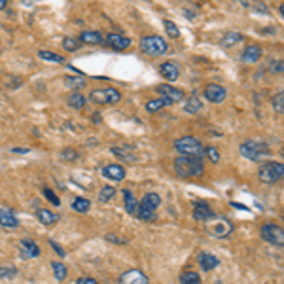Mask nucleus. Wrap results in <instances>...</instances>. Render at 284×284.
Wrapping results in <instances>:
<instances>
[{
    "instance_id": "nucleus-46",
    "label": "nucleus",
    "mask_w": 284,
    "mask_h": 284,
    "mask_svg": "<svg viewBox=\"0 0 284 284\" xmlns=\"http://www.w3.org/2000/svg\"><path fill=\"white\" fill-rule=\"evenodd\" d=\"M11 154H17V156H25V154H31V150H27V148H11Z\"/></svg>"
},
{
    "instance_id": "nucleus-50",
    "label": "nucleus",
    "mask_w": 284,
    "mask_h": 284,
    "mask_svg": "<svg viewBox=\"0 0 284 284\" xmlns=\"http://www.w3.org/2000/svg\"><path fill=\"white\" fill-rule=\"evenodd\" d=\"M279 10H281V13H283V17H284V4H281V8H279Z\"/></svg>"
},
{
    "instance_id": "nucleus-8",
    "label": "nucleus",
    "mask_w": 284,
    "mask_h": 284,
    "mask_svg": "<svg viewBox=\"0 0 284 284\" xmlns=\"http://www.w3.org/2000/svg\"><path fill=\"white\" fill-rule=\"evenodd\" d=\"M138 203H140V207H138L137 218H140V220H152L156 209L161 205V197H159L158 193H146Z\"/></svg>"
},
{
    "instance_id": "nucleus-40",
    "label": "nucleus",
    "mask_w": 284,
    "mask_h": 284,
    "mask_svg": "<svg viewBox=\"0 0 284 284\" xmlns=\"http://www.w3.org/2000/svg\"><path fill=\"white\" fill-rule=\"evenodd\" d=\"M205 156L211 159L212 163H218V161H220V152H218V148H214V146L205 148Z\"/></svg>"
},
{
    "instance_id": "nucleus-17",
    "label": "nucleus",
    "mask_w": 284,
    "mask_h": 284,
    "mask_svg": "<svg viewBox=\"0 0 284 284\" xmlns=\"http://www.w3.org/2000/svg\"><path fill=\"white\" fill-rule=\"evenodd\" d=\"M103 174H105L106 178L119 182V180L125 178L127 170H125V167H123V165H119V163H110V165H106V167L103 169Z\"/></svg>"
},
{
    "instance_id": "nucleus-37",
    "label": "nucleus",
    "mask_w": 284,
    "mask_h": 284,
    "mask_svg": "<svg viewBox=\"0 0 284 284\" xmlns=\"http://www.w3.org/2000/svg\"><path fill=\"white\" fill-rule=\"evenodd\" d=\"M42 193H44V197H46V199L50 201V203H52L53 207H59V205H61V199H59V197L55 195V191H53V189L44 188V189H42Z\"/></svg>"
},
{
    "instance_id": "nucleus-33",
    "label": "nucleus",
    "mask_w": 284,
    "mask_h": 284,
    "mask_svg": "<svg viewBox=\"0 0 284 284\" xmlns=\"http://www.w3.org/2000/svg\"><path fill=\"white\" fill-rule=\"evenodd\" d=\"M114 195H116V188H112V186H105V188L99 191V201H101V203H106V201L112 199Z\"/></svg>"
},
{
    "instance_id": "nucleus-14",
    "label": "nucleus",
    "mask_w": 284,
    "mask_h": 284,
    "mask_svg": "<svg viewBox=\"0 0 284 284\" xmlns=\"http://www.w3.org/2000/svg\"><path fill=\"white\" fill-rule=\"evenodd\" d=\"M212 216H214V212H212V209L209 207L207 201H197L193 205V218L197 222H207L211 220Z\"/></svg>"
},
{
    "instance_id": "nucleus-34",
    "label": "nucleus",
    "mask_w": 284,
    "mask_h": 284,
    "mask_svg": "<svg viewBox=\"0 0 284 284\" xmlns=\"http://www.w3.org/2000/svg\"><path fill=\"white\" fill-rule=\"evenodd\" d=\"M64 84L72 89H80L85 85V80L84 78H76V76H64Z\"/></svg>"
},
{
    "instance_id": "nucleus-36",
    "label": "nucleus",
    "mask_w": 284,
    "mask_h": 284,
    "mask_svg": "<svg viewBox=\"0 0 284 284\" xmlns=\"http://www.w3.org/2000/svg\"><path fill=\"white\" fill-rule=\"evenodd\" d=\"M63 48L66 52H76L80 48V40H76L72 36H66V38H63Z\"/></svg>"
},
{
    "instance_id": "nucleus-30",
    "label": "nucleus",
    "mask_w": 284,
    "mask_h": 284,
    "mask_svg": "<svg viewBox=\"0 0 284 284\" xmlns=\"http://www.w3.org/2000/svg\"><path fill=\"white\" fill-rule=\"evenodd\" d=\"M165 106H169V103L165 99H154V101H148L146 103V110L150 114H156V112H159V110L165 108Z\"/></svg>"
},
{
    "instance_id": "nucleus-29",
    "label": "nucleus",
    "mask_w": 284,
    "mask_h": 284,
    "mask_svg": "<svg viewBox=\"0 0 284 284\" xmlns=\"http://www.w3.org/2000/svg\"><path fill=\"white\" fill-rule=\"evenodd\" d=\"M72 209L76 212H80V214H85V212L91 209V203H89V199H85V197H76L72 201Z\"/></svg>"
},
{
    "instance_id": "nucleus-42",
    "label": "nucleus",
    "mask_w": 284,
    "mask_h": 284,
    "mask_svg": "<svg viewBox=\"0 0 284 284\" xmlns=\"http://www.w3.org/2000/svg\"><path fill=\"white\" fill-rule=\"evenodd\" d=\"M269 72L284 74V59L283 61H271V64H269Z\"/></svg>"
},
{
    "instance_id": "nucleus-4",
    "label": "nucleus",
    "mask_w": 284,
    "mask_h": 284,
    "mask_svg": "<svg viewBox=\"0 0 284 284\" xmlns=\"http://www.w3.org/2000/svg\"><path fill=\"white\" fill-rule=\"evenodd\" d=\"M258 178L263 184H277L279 180L284 178V163H279V161L262 163V167L258 170Z\"/></svg>"
},
{
    "instance_id": "nucleus-11",
    "label": "nucleus",
    "mask_w": 284,
    "mask_h": 284,
    "mask_svg": "<svg viewBox=\"0 0 284 284\" xmlns=\"http://www.w3.org/2000/svg\"><path fill=\"white\" fill-rule=\"evenodd\" d=\"M203 95H205L207 101H211L212 105H220V103L226 101V97H227V89L222 87L220 84H209L205 87Z\"/></svg>"
},
{
    "instance_id": "nucleus-43",
    "label": "nucleus",
    "mask_w": 284,
    "mask_h": 284,
    "mask_svg": "<svg viewBox=\"0 0 284 284\" xmlns=\"http://www.w3.org/2000/svg\"><path fill=\"white\" fill-rule=\"evenodd\" d=\"M108 242H114V244H125V239H119V237H116V235H112V233H108L105 237Z\"/></svg>"
},
{
    "instance_id": "nucleus-13",
    "label": "nucleus",
    "mask_w": 284,
    "mask_h": 284,
    "mask_svg": "<svg viewBox=\"0 0 284 284\" xmlns=\"http://www.w3.org/2000/svg\"><path fill=\"white\" fill-rule=\"evenodd\" d=\"M112 50H116V52H121V50H127L129 46H131V40L127 38V36H121V34H116V32H110V34H106V40H105Z\"/></svg>"
},
{
    "instance_id": "nucleus-23",
    "label": "nucleus",
    "mask_w": 284,
    "mask_h": 284,
    "mask_svg": "<svg viewBox=\"0 0 284 284\" xmlns=\"http://www.w3.org/2000/svg\"><path fill=\"white\" fill-rule=\"evenodd\" d=\"M36 218L44 226H53L55 222L59 220V214H55L53 211H48V209H38L36 211Z\"/></svg>"
},
{
    "instance_id": "nucleus-2",
    "label": "nucleus",
    "mask_w": 284,
    "mask_h": 284,
    "mask_svg": "<svg viewBox=\"0 0 284 284\" xmlns=\"http://www.w3.org/2000/svg\"><path fill=\"white\" fill-rule=\"evenodd\" d=\"M239 154L242 158H246L248 161H254V163H262L263 159H267L271 154H269V146L263 142V140H244L241 146H239Z\"/></svg>"
},
{
    "instance_id": "nucleus-26",
    "label": "nucleus",
    "mask_w": 284,
    "mask_h": 284,
    "mask_svg": "<svg viewBox=\"0 0 284 284\" xmlns=\"http://www.w3.org/2000/svg\"><path fill=\"white\" fill-rule=\"evenodd\" d=\"M239 42H242L241 34H239V32H235V31H229V32H226V34L222 36L220 46H222V48H233L235 44H239Z\"/></svg>"
},
{
    "instance_id": "nucleus-49",
    "label": "nucleus",
    "mask_w": 284,
    "mask_h": 284,
    "mask_svg": "<svg viewBox=\"0 0 284 284\" xmlns=\"http://www.w3.org/2000/svg\"><path fill=\"white\" fill-rule=\"evenodd\" d=\"M93 119H95V121H97V123H101V121H103V117L99 116V114H95V116H93Z\"/></svg>"
},
{
    "instance_id": "nucleus-48",
    "label": "nucleus",
    "mask_w": 284,
    "mask_h": 284,
    "mask_svg": "<svg viewBox=\"0 0 284 284\" xmlns=\"http://www.w3.org/2000/svg\"><path fill=\"white\" fill-rule=\"evenodd\" d=\"M6 6H8V2H6V0H0V10H4Z\"/></svg>"
},
{
    "instance_id": "nucleus-24",
    "label": "nucleus",
    "mask_w": 284,
    "mask_h": 284,
    "mask_svg": "<svg viewBox=\"0 0 284 284\" xmlns=\"http://www.w3.org/2000/svg\"><path fill=\"white\" fill-rule=\"evenodd\" d=\"M203 110V103H201V99L197 97V95H189L188 101H186V105H184V112L186 114H197V112H201Z\"/></svg>"
},
{
    "instance_id": "nucleus-7",
    "label": "nucleus",
    "mask_w": 284,
    "mask_h": 284,
    "mask_svg": "<svg viewBox=\"0 0 284 284\" xmlns=\"http://www.w3.org/2000/svg\"><path fill=\"white\" fill-rule=\"evenodd\" d=\"M89 101L95 105H116L121 101V93L116 87H101L89 93Z\"/></svg>"
},
{
    "instance_id": "nucleus-22",
    "label": "nucleus",
    "mask_w": 284,
    "mask_h": 284,
    "mask_svg": "<svg viewBox=\"0 0 284 284\" xmlns=\"http://www.w3.org/2000/svg\"><path fill=\"white\" fill-rule=\"evenodd\" d=\"M262 57V50L258 48V46H248L244 52H242V63H248V64H252V63H258V59Z\"/></svg>"
},
{
    "instance_id": "nucleus-32",
    "label": "nucleus",
    "mask_w": 284,
    "mask_h": 284,
    "mask_svg": "<svg viewBox=\"0 0 284 284\" xmlns=\"http://www.w3.org/2000/svg\"><path fill=\"white\" fill-rule=\"evenodd\" d=\"M180 284H201V277L195 271H186L180 275Z\"/></svg>"
},
{
    "instance_id": "nucleus-51",
    "label": "nucleus",
    "mask_w": 284,
    "mask_h": 284,
    "mask_svg": "<svg viewBox=\"0 0 284 284\" xmlns=\"http://www.w3.org/2000/svg\"><path fill=\"white\" fill-rule=\"evenodd\" d=\"M281 154H283V158H284V150H283V152H281Z\"/></svg>"
},
{
    "instance_id": "nucleus-44",
    "label": "nucleus",
    "mask_w": 284,
    "mask_h": 284,
    "mask_svg": "<svg viewBox=\"0 0 284 284\" xmlns=\"http://www.w3.org/2000/svg\"><path fill=\"white\" fill-rule=\"evenodd\" d=\"M78 284H99V281L93 279V277H80V279H78Z\"/></svg>"
},
{
    "instance_id": "nucleus-9",
    "label": "nucleus",
    "mask_w": 284,
    "mask_h": 284,
    "mask_svg": "<svg viewBox=\"0 0 284 284\" xmlns=\"http://www.w3.org/2000/svg\"><path fill=\"white\" fill-rule=\"evenodd\" d=\"M260 235L265 242L273 244V246H279V248H284V227L277 226V224H263L262 229H260Z\"/></svg>"
},
{
    "instance_id": "nucleus-3",
    "label": "nucleus",
    "mask_w": 284,
    "mask_h": 284,
    "mask_svg": "<svg viewBox=\"0 0 284 284\" xmlns=\"http://www.w3.org/2000/svg\"><path fill=\"white\" fill-rule=\"evenodd\" d=\"M174 150L178 152L182 158H193L201 159L205 156V146L201 144L199 138L195 137H180L174 140Z\"/></svg>"
},
{
    "instance_id": "nucleus-21",
    "label": "nucleus",
    "mask_w": 284,
    "mask_h": 284,
    "mask_svg": "<svg viewBox=\"0 0 284 284\" xmlns=\"http://www.w3.org/2000/svg\"><path fill=\"white\" fill-rule=\"evenodd\" d=\"M19 246H21L23 256H25V258H38V256H40V248L36 246V242L34 241L23 239V241L19 242Z\"/></svg>"
},
{
    "instance_id": "nucleus-39",
    "label": "nucleus",
    "mask_w": 284,
    "mask_h": 284,
    "mask_svg": "<svg viewBox=\"0 0 284 284\" xmlns=\"http://www.w3.org/2000/svg\"><path fill=\"white\" fill-rule=\"evenodd\" d=\"M78 158H80V154L76 150H72V148H64L63 152H61V159L63 161H76Z\"/></svg>"
},
{
    "instance_id": "nucleus-47",
    "label": "nucleus",
    "mask_w": 284,
    "mask_h": 284,
    "mask_svg": "<svg viewBox=\"0 0 284 284\" xmlns=\"http://www.w3.org/2000/svg\"><path fill=\"white\" fill-rule=\"evenodd\" d=\"M231 207H235V209H239V211H244V212L250 211L248 207H244V205H241V203H231Z\"/></svg>"
},
{
    "instance_id": "nucleus-15",
    "label": "nucleus",
    "mask_w": 284,
    "mask_h": 284,
    "mask_svg": "<svg viewBox=\"0 0 284 284\" xmlns=\"http://www.w3.org/2000/svg\"><path fill=\"white\" fill-rule=\"evenodd\" d=\"M119 284H148L146 275L138 269H129L119 277Z\"/></svg>"
},
{
    "instance_id": "nucleus-35",
    "label": "nucleus",
    "mask_w": 284,
    "mask_h": 284,
    "mask_svg": "<svg viewBox=\"0 0 284 284\" xmlns=\"http://www.w3.org/2000/svg\"><path fill=\"white\" fill-rule=\"evenodd\" d=\"M273 108L279 114L284 116V91H281V93H277L273 97Z\"/></svg>"
},
{
    "instance_id": "nucleus-31",
    "label": "nucleus",
    "mask_w": 284,
    "mask_h": 284,
    "mask_svg": "<svg viewBox=\"0 0 284 284\" xmlns=\"http://www.w3.org/2000/svg\"><path fill=\"white\" fill-rule=\"evenodd\" d=\"M52 269H53V273H55V279H57V281H64V279H66V275H68L66 265L61 263V262H53Z\"/></svg>"
},
{
    "instance_id": "nucleus-18",
    "label": "nucleus",
    "mask_w": 284,
    "mask_h": 284,
    "mask_svg": "<svg viewBox=\"0 0 284 284\" xmlns=\"http://www.w3.org/2000/svg\"><path fill=\"white\" fill-rule=\"evenodd\" d=\"M197 263L201 265L203 271H214L218 265H220V260L211 252H201L197 256Z\"/></svg>"
},
{
    "instance_id": "nucleus-6",
    "label": "nucleus",
    "mask_w": 284,
    "mask_h": 284,
    "mask_svg": "<svg viewBox=\"0 0 284 284\" xmlns=\"http://www.w3.org/2000/svg\"><path fill=\"white\" fill-rule=\"evenodd\" d=\"M207 231L211 233L212 237L224 239V237H227V235L233 233V224L227 218L214 214L211 220H207Z\"/></svg>"
},
{
    "instance_id": "nucleus-1",
    "label": "nucleus",
    "mask_w": 284,
    "mask_h": 284,
    "mask_svg": "<svg viewBox=\"0 0 284 284\" xmlns=\"http://www.w3.org/2000/svg\"><path fill=\"white\" fill-rule=\"evenodd\" d=\"M172 167H174V172L180 178H197V176H203L205 172V165L201 159H193V158H178L172 161Z\"/></svg>"
},
{
    "instance_id": "nucleus-45",
    "label": "nucleus",
    "mask_w": 284,
    "mask_h": 284,
    "mask_svg": "<svg viewBox=\"0 0 284 284\" xmlns=\"http://www.w3.org/2000/svg\"><path fill=\"white\" fill-rule=\"evenodd\" d=\"M50 244H52V248H53V250H55L57 254H59L61 258H64V256H66V252H64L63 248H61V246H59V244H57L55 241H50Z\"/></svg>"
},
{
    "instance_id": "nucleus-27",
    "label": "nucleus",
    "mask_w": 284,
    "mask_h": 284,
    "mask_svg": "<svg viewBox=\"0 0 284 284\" xmlns=\"http://www.w3.org/2000/svg\"><path fill=\"white\" fill-rule=\"evenodd\" d=\"M66 103H68V106L74 108V110H82L85 106V97L82 93H78V91H74V93L68 95Z\"/></svg>"
},
{
    "instance_id": "nucleus-38",
    "label": "nucleus",
    "mask_w": 284,
    "mask_h": 284,
    "mask_svg": "<svg viewBox=\"0 0 284 284\" xmlns=\"http://www.w3.org/2000/svg\"><path fill=\"white\" fill-rule=\"evenodd\" d=\"M17 275V269L11 265H0V279H13Z\"/></svg>"
},
{
    "instance_id": "nucleus-25",
    "label": "nucleus",
    "mask_w": 284,
    "mask_h": 284,
    "mask_svg": "<svg viewBox=\"0 0 284 284\" xmlns=\"http://www.w3.org/2000/svg\"><path fill=\"white\" fill-rule=\"evenodd\" d=\"M80 42L84 44H105V38L99 31H84L80 32Z\"/></svg>"
},
{
    "instance_id": "nucleus-12",
    "label": "nucleus",
    "mask_w": 284,
    "mask_h": 284,
    "mask_svg": "<svg viewBox=\"0 0 284 284\" xmlns=\"http://www.w3.org/2000/svg\"><path fill=\"white\" fill-rule=\"evenodd\" d=\"M110 152L119 158L121 161H127V163H135L137 161V150L135 146H129V144H121V146H112Z\"/></svg>"
},
{
    "instance_id": "nucleus-5",
    "label": "nucleus",
    "mask_w": 284,
    "mask_h": 284,
    "mask_svg": "<svg viewBox=\"0 0 284 284\" xmlns=\"http://www.w3.org/2000/svg\"><path fill=\"white\" fill-rule=\"evenodd\" d=\"M140 52L150 55V57H159V55H165L169 50L167 42L161 38V36H144L142 40H140Z\"/></svg>"
},
{
    "instance_id": "nucleus-19",
    "label": "nucleus",
    "mask_w": 284,
    "mask_h": 284,
    "mask_svg": "<svg viewBox=\"0 0 284 284\" xmlns=\"http://www.w3.org/2000/svg\"><path fill=\"white\" fill-rule=\"evenodd\" d=\"M121 195H123V201H125V211L129 212L131 216H135V218H137L140 203H138L137 197L133 195V191H131V189H123V191H121Z\"/></svg>"
},
{
    "instance_id": "nucleus-20",
    "label": "nucleus",
    "mask_w": 284,
    "mask_h": 284,
    "mask_svg": "<svg viewBox=\"0 0 284 284\" xmlns=\"http://www.w3.org/2000/svg\"><path fill=\"white\" fill-rule=\"evenodd\" d=\"M159 72L163 78H167L169 82H176L178 80V66L174 63H163L159 66Z\"/></svg>"
},
{
    "instance_id": "nucleus-41",
    "label": "nucleus",
    "mask_w": 284,
    "mask_h": 284,
    "mask_svg": "<svg viewBox=\"0 0 284 284\" xmlns=\"http://www.w3.org/2000/svg\"><path fill=\"white\" fill-rule=\"evenodd\" d=\"M165 29H167V34L170 36V38H178V36H180L178 27H176L172 21H165Z\"/></svg>"
},
{
    "instance_id": "nucleus-28",
    "label": "nucleus",
    "mask_w": 284,
    "mask_h": 284,
    "mask_svg": "<svg viewBox=\"0 0 284 284\" xmlns=\"http://www.w3.org/2000/svg\"><path fill=\"white\" fill-rule=\"evenodd\" d=\"M38 57H40L42 61H46V63H55V64L66 63L64 57H61V55H57V53H53V52H46V50H40V52H38Z\"/></svg>"
},
{
    "instance_id": "nucleus-16",
    "label": "nucleus",
    "mask_w": 284,
    "mask_h": 284,
    "mask_svg": "<svg viewBox=\"0 0 284 284\" xmlns=\"http://www.w3.org/2000/svg\"><path fill=\"white\" fill-rule=\"evenodd\" d=\"M0 226H2L6 231H13V229H17L19 222H17L15 214H13L10 209H0Z\"/></svg>"
},
{
    "instance_id": "nucleus-10",
    "label": "nucleus",
    "mask_w": 284,
    "mask_h": 284,
    "mask_svg": "<svg viewBox=\"0 0 284 284\" xmlns=\"http://www.w3.org/2000/svg\"><path fill=\"white\" fill-rule=\"evenodd\" d=\"M156 93L161 95V99H165L169 105H178L184 101L186 93L178 89V87H172L170 84H159L156 85Z\"/></svg>"
}]
</instances>
